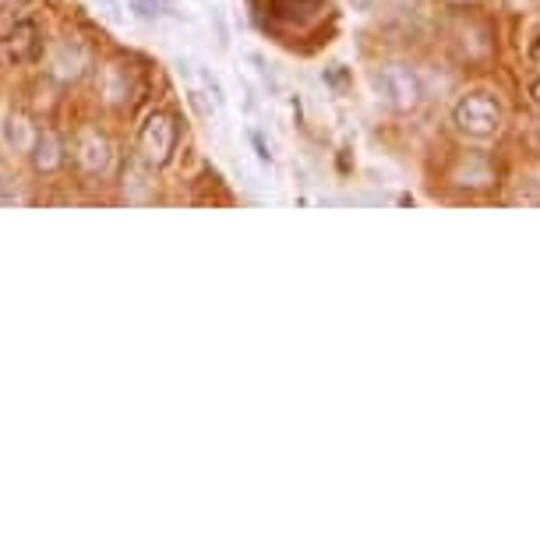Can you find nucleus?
<instances>
[{
	"mask_svg": "<svg viewBox=\"0 0 540 540\" xmlns=\"http://www.w3.org/2000/svg\"><path fill=\"white\" fill-rule=\"evenodd\" d=\"M375 89H378V96H382L389 106H396V110H413V106H417V96H420L417 78L410 75V68H399V64H389V68L378 71Z\"/></svg>",
	"mask_w": 540,
	"mask_h": 540,
	"instance_id": "2",
	"label": "nucleus"
},
{
	"mask_svg": "<svg viewBox=\"0 0 540 540\" xmlns=\"http://www.w3.org/2000/svg\"><path fill=\"white\" fill-rule=\"evenodd\" d=\"M452 117H456L459 131L477 138V142H488V138H495L502 131V106L488 92H473V96L459 99Z\"/></svg>",
	"mask_w": 540,
	"mask_h": 540,
	"instance_id": "1",
	"label": "nucleus"
},
{
	"mask_svg": "<svg viewBox=\"0 0 540 540\" xmlns=\"http://www.w3.org/2000/svg\"><path fill=\"white\" fill-rule=\"evenodd\" d=\"M533 99H537V106H540V82L533 85Z\"/></svg>",
	"mask_w": 540,
	"mask_h": 540,
	"instance_id": "4",
	"label": "nucleus"
},
{
	"mask_svg": "<svg viewBox=\"0 0 540 540\" xmlns=\"http://www.w3.org/2000/svg\"><path fill=\"white\" fill-rule=\"evenodd\" d=\"M346 4H350L353 11H368L371 4H375V0H346Z\"/></svg>",
	"mask_w": 540,
	"mask_h": 540,
	"instance_id": "3",
	"label": "nucleus"
}]
</instances>
